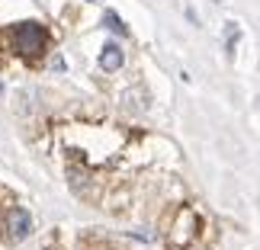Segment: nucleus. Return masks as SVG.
Instances as JSON below:
<instances>
[{
    "label": "nucleus",
    "instance_id": "1",
    "mask_svg": "<svg viewBox=\"0 0 260 250\" xmlns=\"http://www.w3.org/2000/svg\"><path fill=\"white\" fill-rule=\"evenodd\" d=\"M13 48L23 58H36V55H42V48H45V29L39 26V23H16L13 26Z\"/></svg>",
    "mask_w": 260,
    "mask_h": 250
},
{
    "label": "nucleus",
    "instance_id": "4",
    "mask_svg": "<svg viewBox=\"0 0 260 250\" xmlns=\"http://www.w3.org/2000/svg\"><path fill=\"white\" fill-rule=\"evenodd\" d=\"M103 23H106L109 29H113V32H119V35H125V32H128V29L122 26V19H119L116 13H106V16H103Z\"/></svg>",
    "mask_w": 260,
    "mask_h": 250
},
{
    "label": "nucleus",
    "instance_id": "3",
    "mask_svg": "<svg viewBox=\"0 0 260 250\" xmlns=\"http://www.w3.org/2000/svg\"><path fill=\"white\" fill-rule=\"evenodd\" d=\"M125 61V55H122V48H119L116 42H106L103 45V52H100V67L103 71H119Z\"/></svg>",
    "mask_w": 260,
    "mask_h": 250
},
{
    "label": "nucleus",
    "instance_id": "2",
    "mask_svg": "<svg viewBox=\"0 0 260 250\" xmlns=\"http://www.w3.org/2000/svg\"><path fill=\"white\" fill-rule=\"evenodd\" d=\"M7 228H10V237H13V241H26V237L32 234V218H29L26 208L16 205L7 218Z\"/></svg>",
    "mask_w": 260,
    "mask_h": 250
}]
</instances>
